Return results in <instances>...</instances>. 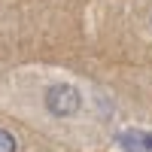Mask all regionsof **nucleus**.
Returning a JSON list of instances; mask_svg holds the SVG:
<instances>
[{
  "mask_svg": "<svg viewBox=\"0 0 152 152\" xmlns=\"http://www.w3.org/2000/svg\"><path fill=\"white\" fill-rule=\"evenodd\" d=\"M119 143L128 149V152H146V146H143V131H125V134H119Z\"/></svg>",
  "mask_w": 152,
  "mask_h": 152,
  "instance_id": "nucleus-2",
  "label": "nucleus"
},
{
  "mask_svg": "<svg viewBox=\"0 0 152 152\" xmlns=\"http://www.w3.org/2000/svg\"><path fill=\"white\" fill-rule=\"evenodd\" d=\"M143 146H146V152H152V134H143Z\"/></svg>",
  "mask_w": 152,
  "mask_h": 152,
  "instance_id": "nucleus-4",
  "label": "nucleus"
},
{
  "mask_svg": "<svg viewBox=\"0 0 152 152\" xmlns=\"http://www.w3.org/2000/svg\"><path fill=\"white\" fill-rule=\"evenodd\" d=\"M46 107L52 116H73L76 110H79V94H76V88L70 85H55L49 88L46 94Z\"/></svg>",
  "mask_w": 152,
  "mask_h": 152,
  "instance_id": "nucleus-1",
  "label": "nucleus"
},
{
  "mask_svg": "<svg viewBox=\"0 0 152 152\" xmlns=\"http://www.w3.org/2000/svg\"><path fill=\"white\" fill-rule=\"evenodd\" d=\"M0 152H15V137L0 128Z\"/></svg>",
  "mask_w": 152,
  "mask_h": 152,
  "instance_id": "nucleus-3",
  "label": "nucleus"
}]
</instances>
